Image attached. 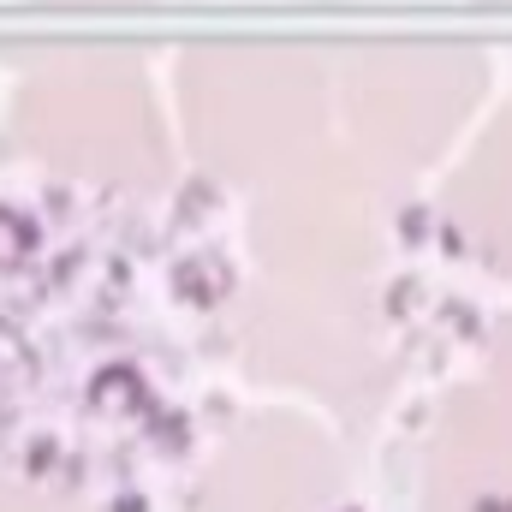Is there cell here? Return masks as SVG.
<instances>
[{
    "label": "cell",
    "instance_id": "obj_1",
    "mask_svg": "<svg viewBox=\"0 0 512 512\" xmlns=\"http://www.w3.org/2000/svg\"><path fill=\"white\" fill-rule=\"evenodd\" d=\"M120 512H143V501H120Z\"/></svg>",
    "mask_w": 512,
    "mask_h": 512
}]
</instances>
